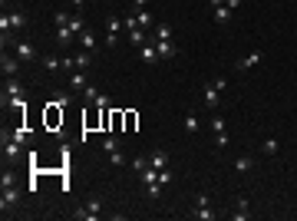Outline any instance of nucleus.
Segmentation results:
<instances>
[{
  "instance_id": "obj_7",
  "label": "nucleus",
  "mask_w": 297,
  "mask_h": 221,
  "mask_svg": "<svg viewBox=\"0 0 297 221\" xmlns=\"http://www.w3.org/2000/svg\"><path fill=\"white\" fill-rule=\"evenodd\" d=\"M139 60H142L145 66H155V63H159V50H155V40H149V43L139 46Z\"/></svg>"
},
{
  "instance_id": "obj_29",
  "label": "nucleus",
  "mask_w": 297,
  "mask_h": 221,
  "mask_svg": "<svg viewBox=\"0 0 297 221\" xmlns=\"http://www.w3.org/2000/svg\"><path fill=\"white\" fill-rule=\"evenodd\" d=\"M3 152H7V158H17V155H20V142H17V139L3 142Z\"/></svg>"
},
{
  "instance_id": "obj_17",
  "label": "nucleus",
  "mask_w": 297,
  "mask_h": 221,
  "mask_svg": "<svg viewBox=\"0 0 297 221\" xmlns=\"http://www.w3.org/2000/svg\"><path fill=\"white\" fill-rule=\"evenodd\" d=\"M99 145H102V152H106V155H112V152H119V149H122L119 135H102V142H99Z\"/></svg>"
},
{
  "instance_id": "obj_40",
  "label": "nucleus",
  "mask_w": 297,
  "mask_h": 221,
  "mask_svg": "<svg viewBox=\"0 0 297 221\" xmlns=\"http://www.w3.org/2000/svg\"><path fill=\"white\" fill-rule=\"evenodd\" d=\"M0 185H17V175H13V172H3V178H0Z\"/></svg>"
},
{
  "instance_id": "obj_30",
  "label": "nucleus",
  "mask_w": 297,
  "mask_h": 221,
  "mask_svg": "<svg viewBox=\"0 0 297 221\" xmlns=\"http://www.w3.org/2000/svg\"><path fill=\"white\" fill-rule=\"evenodd\" d=\"M234 168H238V172H251V168H254V158H248V155H241V158L234 162Z\"/></svg>"
},
{
  "instance_id": "obj_44",
  "label": "nucleus",
  "mask_w": 297,
  "mask_h": 221,
  "mask_svg": "<svg viewBox=\"0 0 297 221\" xmlns=\"http://www.w3.org/2000/svg\"><path fill=\"white\" fill-rule=\"evenodd\" d=\"M211 3V10H215V7H221V3H225V0H208Z\"/></svg>"
},
{
  "instance_id": "obj_14",
  "label": "nucleus",
  "mask_w": 297,
  "mask_h": 221,
  "mask_svg": "<svg viewBox=\"0 0 297 221\" xmlns=\"http://www.w3.org/2000/svg\"><path fill=\"white\" fill-rule=\"evenodd\" d=\"M40 66H43L46 73H56V69L63 66V60H60V56H53V53H40Z\"/></svg>"
},
{
  "instance_id": "obj_35",
  "label": "nucleus",
  "mask_w": 297,
  "mask_h": 221,
  "mask_svg": "<svg viewBox=\"0 0 297 221\" xmlns=\"http://www.w3.org/2000/svg\"><path fill=\"white\" fill-rule=\"evenodd\" d=\"M93 106H96V109H109V96H106V93H99L96 99H93Z\"/></svg>"
},
{
  "instance_id": "obj_32",
  "label": "nucleus",
  "mask_w": 297,
  "mask_h": 221,
  "mask_svg": "<svg viewBox=\"0 0 297 221\" xmlns=\"http://www.w3.org/2000/svg\"><path fill=\"white\" fill-rule=\"evenodd\" d=\"M135 17H139V27H152V13L149 10H132Z\"/></svg>"
},
{
  "instance_id": "obj_34",
  "label": "nucleus",
  "mask_w": 297,
  "mask_h": 221,
  "mask_svg": "<svg viewBox=\"0 0 297 221\" xmlns=\"http://www.w3.org/2000/svg\"><path fill=\"white\" fill-rule=\"evenodd\" d=\"M69 17H73V13H66V10H56L53 23H56V27H66V23H69Z\"/></svg>"
},
{
  "instance_id": "obj_41",
  "label": "nucleus",
  "mask_w": 297,
  "mask_h": 221,
  "mask_svg": "<svg viewBox=\"0 0 297 221\" xmlns=\"http://www.w3.org/2000/svg\"><path fill=\"white\" fill-rule=\"evenodd\" d=\"M149 3H152V0H132V10H145Z\"/></svg>"
},
{
  "instance_id": "obj_16",
  "label": "nucleus",
  "mask_w": 297,
  "mask_h": 221,
  "mask_svg": "<svg viewBox=\"0 0 297 221\" xmlns=\"http://www.w3.org/2000/svg\"><path fill=\"white\" fill-rule=\"evenodd\" d=\"M149 165H152V168H165V165H168V152H165V149L149 152Z\"/></svg>"
},
{
  "instance_id": "obj_10",
  "label": "nucleus",
  "mask_w": 297,
  "mask_h": 221,
  "mask_svg": "<svg viewBox=\"0 0 297 221\" xmlns=\"http://www.w3.org/2000/svg\"><path fill=\"white\" fill-rule=\"evenodd\" d=\"M261 50H254V53H248V56H241V60H238V63H234V69H238V73H244V69H254L258 66V63H261Z\"/></svg>"
},
{
  "instance_id": "obj_20",
  "label": "nucleus",
  "mask_w": 297,
  "mask_h": 221,
  "mask_svg": "<svg viewBox=\"0 0 297 221\" xmlns=\"http://www.w3.org/2000/svg\"><path fill=\"white\" fill-rule=\"evenodd\" d=\"M172 33H175V30H172L168 23H162V27H155V30H152V40H155V43H159V40H172Z\"/></svg>"
},
{
  "instance_id": "obj_18",
  "label": "nucleus",
  "mask_w": 297,
  "mask_h": 221,
  "mask_svg": "<svg viewBox=\"0 0 297 221\" xmlns=\"http://www.w3.org/2000/svg\"><path fill=\"white\" fill-rule=\"evenodd\" d=\"M73 40H76V33H73L69 27H56V43L60 46H69Z\"/></svg>"
},
{
  "instance_id": "obj_5",
  "label": "nucleus",
  "mask_w": 297,
  "mask_h": 221,
  "mask_svg": "<svg viewBox=\"0 0 297 221\" xmlns=\"http://www.w3.org/2000/svg\"><path fill=\"white\" fill-rule=\"evenodd\" d=\"M10 50H13L17 56H20L23 63H33V60H40V53H36V50H33V46L27 43V40H13V43H10Z\"/></svg>"
},
{
  "instance_id": "obj_39",
  "label": "nucleus",
  "mask_w": 297,
  "mask_h": 221,
  "mask_svg": "<svg viewBox=\"0 0 297 221\" xmlns=\"http://www.w3.org/2000/svg\"><path fill=\"white\" fill-rule=\"evenodd\" d=\"M109 162H112V165H126V155H122V149H119V152H112V155H109Z\"/></svg>"
},
{
  "instance_id": "obj_8",
  "label": "nucleus",
  "mask_w": 297,
  "mask_h": 221,
  "mask_svg": "<svg viewBox=\"0 0 297 221\" xmlns=\"http://www.w3.org/2000/svg\"><path fill=\"white\" fill-rule=\"evenodd\" d=\"M76 40L83 43V50H86V53H96V46H99V36H96V30H93V27H86V30H83V33H79Z\"/></svg>"
},
{
  "instance_id": "obj_13",
  "label": "nucleus",
  "mask_w": 297,
  "mask_h": 221,
  "mask_svg": "<svg viewBox=\"0 0 297 221\" xmlns=\"http://www.w3.org/2000/svg\"><path fill=\"white\" fill-rule=\"evenodd\" d=\"M192 218H195V221H215V218H218V211L211 208V205H195Z\"/></svg>"
},
{
  "instance_id": "obj_27",
  "label": "nucleus",
  "mask_w": 297,
  "mask_h": 221,
  "mask_svg": "<svg viewBox=\"0 0 297 221\" xmlns=\"http://www.w3.org/2000/svg\"><path fill=\"white\" fill-rule=\"evenodd\" d=\"M261 152L264 155H277V152H281V142H277V139H264V142H261Z\"/></svg>"
},
{
  "instance_id": "obj_42",
  "label": "nucleus",
  "mask_w": 297,
  "mask_h": 221,
  "mask_svg": "<svg viewBox=\"0 0 297 221\" xmlns=\"http://www.w3.org/2000/svg\"><path fill=\"white\" fill-rule=\"evenodd\" d=\"M225 7H231V10H238V7H241V0H225Z\"/></svg>"
},
{
  "instance_id": "obj_6",
  "label": "nucleus",
  "mask_w": 297,
  "mask_h": 221,
  "mask_svg": "<svg viewBox=\"0 0 297 221\" xmlns=\"http://www.w3.org/2000/svg\"><path fill=\"white\" fill-rule=\"evenodd\" d=\"M119 30H126L119 17H106V43H109V46L119 43Z\"/></svg>"
},
{
  "instance_id": "obj_38",
  "label": "nucleus",
  "mask_w": 297,
  "mask_h": 221,
  "mask_svg": "<svg viewBox=\"0 0 297 221\" xmlns=\"http://www.w3.org/2000/svg\"><path fill=\"white\" fill-rule=\"evenodd\" d=\"M96 96H99V89H96V86H86V89H83V99H86V102H93Z\"/></svg>"
},
{
  "instance_id": "obj_4",
  "label": "nucleus",
  "mask_w": 297,
  "mask_h": 221,
  "mask_svg": "<svg viewBox=\"0 0 297 221\" xmlns=\"http://www.w3.org/2000/svg\"><path fill=\"white\" fill-rule=\"evenodd\" d=\"M20 66H23L20 56L3 50V56H0V69H3V76H17V73H20Z\"/></svg>"
},
{
  "instance_id": "obj_3",
  "label": "nucleus",
  "mask_w": 297,
  "mask_h": 221,
  "mask_svg": "<svg viewBox=\"0 0 297 221\" xmlns=\"http://www.w3.org/2000/svg\"><path fill=\"white\" fill-rule=\"evenodd\" d=\"M17 201H20V188L17 185H3V195H0V211L7 215V211L17 208Z\"/></svg>"
},
{
  "instance_id": "obj_1",
  "label": "nucleus",
  "mask_w": 297,
  "mask_h": 221,
  "mask_svg": "<svg viewBox=\"0 0 297 221\" xmlns=\"http://www.w3.org/2000/svg\"><path fill=\"white\" fill-rule=\"evenodd\" d=\"M99 211H102V195H93V198H89L83 208L73 211V218H76V221H96Z\"/></svg>"
},
{
  "instance_id": "obj_26",
  "label": "nucleus",
  "mask_w": 297,
  "mask_h": 221,
  "mask_svg": "<svg viewBox=\"0 0 297 221\" xmlns=\"http://www.w3.org/2000/svg\"><path fill=\"white\" fill-rule=\"evenodd\" d=\"M126 33H129V43H132V46H142V43H149L145 30H126Z\"/></svg>"
},
{
  "instance_id": "obj_2",
  "label": "nucleus",
  "mask_w": 297,
  "mask_h": 221,
  "mask_svg": "<svg viewBox=\"0 0 297 221\" xmlns=\"http://www.w3.org/2000/svg\"><path fill=\"white\" fill-rule=\"evenodd\" d=\"M225 83H228V79H208V83H205V93H201V96H205V106H208V109H218V93L225 89Z\"/></svg>"
},
{
  "instance_id": "obj_23",
  "label": "nucleus",
  "mask_w": 297,
  "mask_h": 221,
  "mask_svg": "<svg viewBox=\"0 0 297 221\" xmlns=\"http://www.w3.org/2000/svg\"><path fill=\"white\" fill-rule=\"evenodd\" d=\"M69 89H73V93H83V89H86V76H83L79 69L69 76Z\"/></svg>"
},
{
  "instance_id": "obj_33",
  "label": "nucleus",
  "mask_w": 297,
  "mask_h": 221,
  "mask_svg": "<svg viewBox=\"0 0 297 221\" xmlns=\"http://www.w3.org/2000/svg\"><path fill=\"white\" fill-rule=\"evenodd\" d=\"M159 191H162V185H159V182H149V185H145V195H149V198H159Z\"/></svg>"
},
{
  "instance_id": "obj_24",
  "label": "nucleus",
  "mask_w": 297,
  "mask_h": 221,
  "mask_svg": "<svg viewBox=\"0 0 297 221\" xmlns=\"http://www.w3.org/2000/svg\"><path fill=\"white\" fill-rule=\"evenodd\" d=\"M66 27H69V30H73V33H83V30H86V20H83V17H79V13H73V17H69V23H66Z\"/></svg>"
},
{
  "instance_id": "obj_25",
  "label": "nucleus",
  "mask_w": 297,
  "mask_h": 221,
  "mask_svg": "<svg viewBox=\"0 0 297 221\" xmlns=\"http://www.w3.org/2000/svg\"><path fill=\"white\" fill-rule=\"evenodd\" d=\"M7 17H10V27H13V30H23V27H27V13L13 10V13H7Z\"/></svg>"
},
{
  "instance_id": "obj_19",
  "label": "nucleus",
  "mask_w": 297,
  "mask_h": 221,
  "mask_svg": "<svg viewBox=\"0 0 297 221\" xmlns=\"http://www.w3.org/2000/svg\"><path fill=\"white\" fill-rule=\"evenodd\" d=\"M69 102H73V96H69V93H60V89L50 96V106H53V109H63V106H69Z\"/></svg>"
},
{
  "instance_id": "obj_43",
  "label": "nucleus",
  "mask_w": 297,
  "mask_h": 221,
  "mask_svg": "<svg viewBox=\"0 0 297 221\" xmlns=\"http://www.w3.org/2000/svg\"><path fill=\"white\" fill-rule=\"evenodd\" d=\"M69 3H73L76 10H79V7H86V0H69Z\"/></svg>"
},
{
  "instance_id": "obj_36",
  "label": "nucleus",
  "mask_w": 297,
  "mask_h": 221,
  "mask_svg": "<svg viewBox=\"0 0 297 221\" xmlns=\"http://www.w3.org/2000/svg\"><path fill=\"white\" fill-rule=\"evenodd\" d=\"M145 168H149V158H132V172H139V175H142Z\"/></svg>"
},
{
  "instance_id": "obj_12",
  "label": "nucleus",
  "mask_w": 297,
  "mask_h": 221,
  "mask_svg": "<svg viewBox=\"0 0 297 221\" xmlns=\"http://www.w3.org/2000/svg\"><path fill=\"white\" fill-rule=\"evenodd\" d=\"M231 218H234V221H251L254 218V211H251V205H248V198L238 201V208L231 211Z\"/></svg>"
},
{
  "instance_id": "obj_28",
  "label": "nucleus",
  "mask_w": 297,
  "mask_h": 221,
  "mask_svg": "<svg viewBox=\"0 0 297 221\" xmlns=\"http://www.w3.org/2000/svg\"><path fill=\"white\" fill-rule=\"evenodd\" d=\"M198 129H201V119L188 112V116H185V132H198Z\"/></svg>"
},
{
  "instance_id": "obj_37",
  "label": "nucleus",
  "mask_w": 297,
  "mask_h": 221,
  "mask_svg": "<svg viewBox=\"0 0 297 221\" xmlns=\"http://www.w3.org/2000/svg\"><path fill=\"white\" fill-rule=\"evenodd\" d=\"M159 185H172V172H168V165L159 168Z\"/></svg>"
},
{
  "instance_id": "obj_15",
  "label": "nucleus",
  "mask_w": 297,
  "mask_h": 221,
  "mask_svg": "<svg viewBox=\"0 0 297 221\" xmlns=\"http://www.w3.org/2000/svg\"><path fill=\"white\" fill-rule=\"evenodd\" d=\"M215 23H221V27H228L231 20H234V10H231V7H225V3H221V7H215Z\"/></svg>"
},
{
  "instance_id": "obj_22",
  "label": "nucleus",
  "mask_w": 297,
  "mask_h": 221,
  "mask_svg": "<svg viewBox=\"0 0 297 221\" xmlns=\"http://www.w3.org/2000/svg\"><path fill=\"white\" fill-rule=\"evenodd\" d=\"M73 66H76V69H89V66H93V53L83 50L79 56H73Z\"/></svg>"
},
{
  "instance_id": "obj_31",
  "label": "nucleus",
  "mask_w": 297,
  "mask_h": 221,
  "mask_svg": "<svg viewBox=\"0 0 297 221\" xmlns=\"http://www.w3.org/2000/svg\"><path fill=\"white\" fill-rule=\"evenodd\" d=\"M122 27H126V30H139V17H135V13H126V17H122Z\"/></svg>"
},
{
  "instance_id": "obj_21",
  "label": "nucleus",
  "mask_w": 297,
  "mask_h": 221,
  "mask_svg": "<svg viewBox=\"0 0 297 221\" xmlns=\"http://www.w3.org/2000/svg\"><path fill=\"white\" fill-rule=\"evenodd\" d=\"M23 93H27V89H23V83H17V79H13V83H7V86H3V99H10V96H23Z\"/></svg>"
},
{
  "instance_id": "obj_9",
  "label": "nucleus",
  "mask_w": 297,
  "mask_h": 221,
  "mask_svg": "<svg viewBox=\"0 0 297 221\" xmlns=\"http://www.w3.org/2000/svg\"><path fill=\"white\" fill-rule=\"evenodd\" d=\"M211 132H215L218 149H225V145H228V135H225V119H221V116H211Z\"/></svg>"
},
{
  "instance_id": "obj_11",
  "label": "nucleus",
  "mask_w": 297,
  "mask_h": 221,
  "mask_svg": "<svg viewBox=\"0 0 297 221\" xmlns=\"http://www.w3.org/2000/svg\"><path fill=\"white\" fill-rule=\"evenodd\" d=\"M155 50H159V60H175V56H178V46L172 43V40H159Z\"/></svg>"
}]
</instances>
